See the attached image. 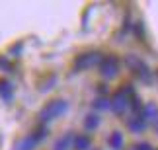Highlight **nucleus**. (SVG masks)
Listing matches in <instances>:
<instances>
[{
  "mask_svg": "<svg viewBox=\"0 0 158 150\" xmlns=\"http://www.w3.org/2000/svg\"><path fill=\"white\" fill-rule=\"evenodd\" d=\"M69 109V101L66 99H51L49 103H45L39 111V121L41 123H49L53 119L60 117L63 113Z\"/></svg>",
  "mask_w": 158,
  "mask_h": 150,
  "instance_id": "nucleus-1",
  "label": "nucleus"
},
{
  "mask_svg": "<svg viewBox=\"0 0 158 150\" xmlns=\"http://www.w3.org/2000/svg\"><path fill=\"white\" fill-rule=\"evenodd\" d=\"M45 136H47V129L45 127L35 129L33 133H29L27 136H23V139L20 140V144L16 146V150H35V146H37Z\"/></svg>",
  "mask_w": 158,
  "mask_h": 150,
  "instance_id": "nucleus-2",
  "label": "nucleus"
},
{
  "mask_svg": "<svg viewBox=\"0 0 158 150\" xmlns=\"http://www.w3.org/2000/svg\"><path fill=\"white\" fill-rule=\"evenodd\" d=\"M100 61H102L100 53H82V55H78L74 59L72 68H74V72H80V70H86L90 67H94V64H98Z\"/></svg>",
  "mask_w": 158,
  "mask_h": 150,
  "instance_id": "nucleus-3",
  "label": "nucleus"
},
{
  "mask_svg": "<svg viewBox=\"0 0 158 150\" xmlns=\"http://www.w3.org/2000/svg\"><path fill=\"white\" fill-rule=\"evenodd\" d=\"M119 70V59L115 55H106L100 61V72L104 74L106 78H113Z\"/></svg>",
  "mask_w": 158,
  "mask_h": 150,
  "instance_id": "nucleus-4",
  "label": "nucleus"
},
{
  "mask_svg": "<svg viewBox=\"0 0 158 150\" xmlns=\"http://www.w3.org/2000/svg\"><path fill=\"white\" fill-rule=\"evenodd\" d=\"M127 105H129V101H127V95L119 90V92L113 95V99H111V109H113L115 113H125Z\"/></svg>",
  "mask_w": 158,
  "mask_h": 150,
  "instance_id": "nucleus-5",
  "label": "nucleus"
},
{
  "mask_svg": "<svg viewBox=\"0 0 158 150\" xmlns=\"http://www.w3.org/2000/svg\"><path fill=\"white\" fill-rule=\"evenodd\" d=\"M72 144H74V135H72V133H66V135L60 136V139H57L53 150H70Z\"/></svg>",
  "mask_w": 158,
  "mask_h": 150,
  "instance_id": "nucleus-6",
  "label": "nucleus"
},
{
  "mask_svg": "<svg viewBox=\"0 0 158 150\" xmlns=\"http://www.w3.org/2000/svg\"><path fill=\"white\" fill-rule=\"evenodd\" d=\"M0 98H2L6 103H10L14 99V86L8 80H0Z\"/></svg>",
  "mask_w": 158,
  "mask_h": 150,
  "instance_id": "nucleus-7",
  "label": "nucleus"
},
{
  "mask_svg": "<svg viewBox=\"0 0 158 150\" xmlns=\"http://www.w3.org/2000/svg\"><path fill=\"white\" fill-rule=\"evenodd\" d=\"M74 150H88L90 148V136L88 135H74Z\"/></svg>",
  "mask_w": 158,
  "mask_h": 150,
  "instance_id": "nucleus-8",
  "label": "nucleus"
},
{
  "mask_svg": "<svg viewBox=\"0 0 158 150\" xmlns=\"http://www.w3.org/2000/svg\"><path fill=\"white\" fill-rule=\"evenodd\" d=\"M107 142H109V146L113 150H121V146H123V135H121L119 131H115V133H111Z\"/></svg>",
  "mask_w": 158,
  "mask_h": 150,
  "instance_id": "nucleus-9",
  "label": "nucleus"
},
{
  "mask_svg": "<svg viewBox=\"0 0 158 150\" xmlns=\"http://www.w3.org/2000/svg\"><path fill=\"white\" fill-rule=\"evenodd\" d=\"M147 127V121H144L143 117H135L129 121V129L133 131V133H141V131Z\"/></svg>",
  "mask_w": 158,
  "mask_h": 150,
  "instance_id": "nucleus-10",
  "label": "nucleus"
},
{
  "mask_svg": "<svg viewBox=\"0 0 158 150\" xmlns=\"http://www.w3.org/2000/svg\"><path fill=\"white\" fill-rule=\"evenodd\" d=\"M141 117L144 119V121H147V119H152V121H154V119H158V107H156L154 103L147 105V107L143 109V115H141Z\"/></svg>",
  "mask_w": 158,
  "mask_h": 150,
  "instance_id": "nucleus-11",
  "label": "nucleus"
},
{
  "mask_svg": "<svg viewBox=\"0 0 158 150\" xmlns=\"http://www.w3.org/2000/svg\"><path fill=\"white\" fill-rule=\"evenodd\" d=\"M98 125H100V117L94 115V113H92V115H88L86 121H84V127H86V131H94Z\"/></svg>",
  "mask_w": 158,
  "mask_h": 150,
  "instance_id": "nucleus-12",
  "label": "nucleus"
},
{
  "mask_svg": "<svg viewBox=\"0 0 158 150\" xmlns=\"http://www.w3.org/2000/svg\"><path fill=\"white\" fill-rule=\"evenodd\" d=\"M94 107L102 111V109H109V107H111V103H109L107 99H102V98H98V99L94 101Z\"/></svg>",
  "mask_w": 158,
  "mask_h": 150,
  "instance_id": "nucleus-13",
  "label": "nucleus"
},
{
  "mask_svg": "<svg viewBox=\"0 0 158 150\" xmlns=\"http://www.w3.org/2000/svg\"><path fill=\"white\" fill-rule=\"evenodd\" d=\"M20 53H22V41H18V43L10 49V55L12 57H20Z\"/></svg>",
  "mask_w": 158,
  "mask_h": 150,
  "instance_id": "nucleus-14",
  "label": "nucleus"
},
{
  "mask_svg": "<svg viewBox=\"0 0 158 150\" xmlns=\"http://www.w3.org/2000/svg\"><path fill=\"white\" fill-rule=\"evenodd\" d=\"M0 68H4L6 72H10V70H12V67H10V63L6 61V59H2V57H0Z\"/></svg>",
  "mask_w": 158,
  "mask_h": 150,
  "instance_id": "nucleus-15",
  "label": "nucleus"
},
{
  "mask_svg": "<svg viewBox=\"0 0 158 150\" xmlns=\"http://www.w3.org/2000/svg\"><path fill=\"white\" fill-rule=\"evenodd\" d=\"M135 150H152V146H150L148 142H139V144L135 146Z\"/></svg>",
  "mask_w": 158,
  "mask_h": 150,
  "instance_id": "nucleus-16",
  "label": "nucleus"
}]
</instances>
